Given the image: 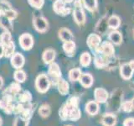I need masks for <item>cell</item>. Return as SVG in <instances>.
<instances>
[{"label":"cell","mask_w":134,"mask_h":126,"mask_svg":"<svg viewBox=\"0 0 134 126\" xmlns=\"http://www.w3.org/2000/svg\"><path fill=\"white\" fill-rule=\"evenodd\" d=\"M80 99L77 97H71L63 104L59 110V116L62 120L77 121L81 119V112L79 108Z\"/></svg>","instance_id":"cell-1"},{"label":"cell","mask_w":134,"mask_h":126,"mask_svg":"<svg viewBox=\"0 0 134 126\" xmlns=\"http://www.w3.org/2000/svg\"><path fill=\"white\" fill-rule=\"evenodd\" d=\"M34 111H35V108H34L33 104L31 103H18L15 105L14 113L19 114L20 117H22L27 120H29L31 119Z\"/></svg>","instance_id":"cell-2"},{"label":"cell","mask_w":134,"mask_h":126,"mask_svg":"<svg viewBox=\"0 0 134 126\" xmlns=\"http://www.w3.org/2000/svg\"><path fill=\"white\" fill-rule=\"evenodd\" d=\"M16 98L8 94H3L2 98H0V109L7 113V114H12L14 113L15 103L14 100Z\"/></svg>","instance_id":"cell-3"},{"label":"cell","mask_w":134,"mask_h":126,"mask_svg":"<svg viewBox=\"0 0 134 126\" xmlns=\"http://www.w3.org/2000/svg\"><path fill=\"white\" fill-rule=\"evenodd\" d=\"M50 80L45 74H40L35 79V87L40 93H45L49 89Z\"/></svg>","instance_id":"cell-4"},{"label":"cell","mask_w":134,"mask_h":126,"mask_svg":"<svg viewBox=\"0 0 134 126\" xmlns=\"http://www.w3.org/2000/svg\"><path fill=\"white\" fill-rule=\"evenodd\" d=\"M48 77L50 82L52 81L53 84L56 85L59 80L61 77V71L57 63L52 62L51 64H49V67L48 70Z\"/></svg>","instance_id":"cell-5"},{"label":"cell","mask_w":134,"mask_h":126,"mask_svg":"<svg viewBox=\"0 0 134 126\" xmlns=\"http://www.w3.org/2000/svg\"><path fill=\"white\" fill-rule=\"evenodd\" d=\"M33 24L34 27L38 32L40 33H44L49 28V24L48 21L42 16H37L35 17L33 19Z\"/></svg>","instance_id":"cell-6"},{"label":"cell","mask_w":134,"mask_h":126,"mask_svg":"<svg viewBox=\"0 0 134 126\" xmlns=\"http://www.w3.org/2000/svg\"><path fill=\"white\" fill-rule=\"evenodd\" d=\"M19 45L24 50H31L34 45V39L30 34L25 33L19 37Z\"/></svg>","instance_id":"cell-7"},{"label":"cell","mask_w":134,"mask_h":126,"mask_svg":"<svg viewBox=\"0 0 134 126\" xmlns=\"http://www.w3.org/2000/svg\"><path fill=\"white\" fill-rule=\"evenodd\" d=\"M100 37L96 35V34H91V35L88 36L86 43L88 46L90 47L91 50H97L100 47Z\"/></svg>","instance_id":"cell-8"},{"label":"cell","mask_w":134,"mask_h":126,"mask_svg":"<svg viewBox=\"0 0 134 126\" xmlns=\"http://www.w3.org/2000/svg\"><path fill=\"white\" fill-rule=\"evenodd\" d=\"M53 9L56 14L61 15L68 14L70 11V8H67L65 7V3L64 0H56L53 5Z\"/></svg>","instance_id":"cell-9"},{"label":"cell","mask_w":134,"mask_h":126,"mask_svg":"<svg viewBox=\"0 0 134 126\" xmlns=\"http://www.w3.org/2000/svg\"><path fill=\"white\" fill-rule=\"evenodd\" d=\"M97 50L99 52L102 53V55H104L105 56H107V58L111 57L115 52L113 45L110 43V42H107V41L103 42L102 45H100V47H99V49Z\"/></svg>","instance_id":"cell-10"},{"label":"cell","mask_w":134,"mask_h":126,"mask_svg":"<svg viewBox=\"0 0 134 126\" xmlns=\"http://www.w3.org/2000/svg\"><path fill=\"white\" fill-rule=\"evenodd\" d=\"M95 101L98 103H105L108 99V92L106 89L102 87L96 88L94 92Z\"/></svg>","instance_id":"cell-11"},{"label":"cell","mask_w":134,"mask_h":126,"mask_svg":"<svg viewBox=\"0 0 134 126\" xmlns=\"http://www.w3.org/2000/svg\"><path fill=\"white\" fill-rule=\"evenodd\" d=\"M24 57L22 54L20 53H15L11 56V65L15 69H21L24 65Z\"/></svg>","instance_id":"cell-12"},{"label":"cell","mask_w":134,"mask_h":126,"mask_svg":"<svg viewBox=\"0 0 134 126\" xmlns=\"http://www.w3.org/2000/svg\"><path fill=\"white\" fill-rule=\"evenodd\" d=\"M73 16L75 23L78 24H83L86 22V15L85 13L82 10L81 6H75V10L73 12Z\"/></svg>","instance_id":"cell-13"},{"label":"cell","mask_w":134,"mask_h":126,"mask_svg":"<svg viewBox=\"0 0 134 126\" xmlns=\"http://www.w3.org/2000/svg\"><path fill=\"white\" fill-rule=\"evenodd\" d=\"M20 92H21V87L19 85V83L16 82L11 83L9 87L4 91L3 94H8V95H11L13 97H14V98H16Z\"/></svg>","instance_id":"cell-14"},{"label":"cell","mask_w":134,"mask_h":126,"mask_svg":"<svg viewBox=\"0 0 134 126\" xmlns=\"http://www.w3.org/2000/svg\"><path fill=\"white\" fill-rule=\"evenodd\" d=\"M133 70L132 69V67L130 66L129 63H126V64L121 65V68H120V73L121 77L125 80H129L132 77L133 74Z\"/></svg>","instance_id":"cell-15"},{"label":"cell","mask_w":134,"mask_h":126,"mask_svg":"<svg viewBox=\"0 0 134 126\" xmlns=\"http://www.w3.org/2000/svg\"><path fill=\"white\" fill-rule=\"evenodd\" d=\"M102 123L104 126H115L116 123V115L111 113H107L103 115Z\"/></svg>","instance_id":"cell-16"},{"label":"cell","mask_w":134,"mask_h":126,"mask_svg":"<svg viewBox=\"0 0 134 126\" xmlns=\"http://www.w3.org/2000/svg\"><path fill=\"white\" fill-rule=\"evenodd\" d=\"M18 103H29L32 102L33 97L31 92L29 91H24L21 92L16 97Z\"/></svg>","instance_id":"cell-17"},{"label":"cell","mask_w":134,"mask_h":126,"mask_svg":"<svg viewBox=\"0 0 134 126\" xmlns=\"http://www.w3.org/2000/svg\"><path fill=\"white\" fill-rule=\"evenodd\" d=\"M55 51L52 49H48L44 51L42 59L45 64H51L55 59Z\"/></svg>","instance_id":"cell-18"},{"label":"cell","mask_w":134,"mask_h":126,"mask_svg":"<svg viewBox=\"0 0 134 126\" xmlns=\"http://www.w3.org/2000/svg\"><path fill=\"white\" fill-rule=\"evenodd\" d=\"M79 81L84 87L88 88L91 87L92 86V84H93V77L90 73H84L81 75Z\"/></svg>","instance_id":"cell-19"},{"label":"cell","mask_w":134,"mask_h":126,"mask_svg":"<svg viewBox=\"0 0 134 126\" xmlns=\"http://www.w3.org/2000/svg\"><path fill=\"white\" fill-rule=\"evenodd\" d=\"M57 86V89L59 91V92L63 95H67L69 93V83L67 82L65 79H60L59 80V82H57L56 84Z\"/></svg>","instance_id":"cell-20"},{"label":"cell","mask_w":134,"mask_h":126,"mask_svg":"<svg viewBox=\"0 0 134 126\" xmlns=\"http://www.w3.org/2000/svg\"><path fill=\"white\" fill-rule=\"evenodd\" d=\"M86 111L90 115H96L99 111L98 103L96 101H91V102L87 103L86 105Z\"/></svg>","instance_id":"cell-21"},{"label":"cell","mask_w":134,"mask_h":126,"mask_svg":"<svg viewBox=\"0 0 134 126\" xmlns=\"http://www.w3.org/2000/svg\"><path fill=\"white\" fill-rule=\"evenodd\" d=\"M59 37H60V39L64 42L73 40L72 33L70 32L69 29H66V28H62L59 30Z\"/></svg>","instance_id":"cell-22"},{"label":"cell","mask_w":134,"mask_h":126,"mask_svg":"<svg viewBox=\"0 0 134 126\" xmlns=\"http://www.w3.org/2000/svg\"><path fill=\"white\" fill-rule=\"evenodd\" d=\"M63 50H64V51L65 52L66 55L71 56L75 50V43L73 40L64 42V44H63Z\"/></svg>","instance_id":"cell-23"},{"label":"cell","mask_w":134,"mask_h":126,"mask_svg":"<svg viewBox=\"0 0 134 126\" xmlns=\"http://www.w3.org/2000/svg\"><path fill=\"white\" fill-rule=\"evenodd\" d=\"M38 113H39L40 117L45 119V118H48L50 115V113H51V108H50L49 104L44 103L40 105V107L39 108V110H38Z\"/></svg>","instance_id":"cell-24"},{"label":"cell","mask_w":134,"mask_h":126,"mask_svg":"<svg viewBox=\"0 0 134 126\" xmlns=\"http://www.w3.org/2000/svg\"><path fill=\"white\" fill-rule=\"evenodd\" d=\"M99 53L100 54V56H96L95 65L96 66V67H98V68H104V67L107 65V59L108 58L107 56H105L104 55H102L100 52H99Z\"/></svg>","instance_id":"cell-25"},{"label":"cell","mask_w":134,"mask_h":126,"mask_svg":"<svg viewBox=\"0 0 134 126\" xmlns=\"http://www.w3.org/2000/svg\"><path fill=\"white\" fill-rule=\"evenodd\" d=\"M14 50H15L14 43L13 41H11L10 43L3 45V56L7 58L11 57L14 54Z\"/></svg>","instance_id":"cell-26"},{"label":"cell","mask_w":134,"mask_h":126,"mask_svg":"<svg viewBox=\"0 0 134 126\" xmlns=\"http://www.w3.org/2000/svg\"><path fill=\"white\" fill-rule=\"evenodd\" d=\"M107 24H108V27L111 28V29H117L121 24V20L120 18L118 16L116 15H112L111 16L110 18L108 19L107 21Z\"/></svg>","instance_id":"cell-27"},{"label":"cell","mask_w":134,"mask_h":126,"mask_svg":"<svg viewBox=\"0 0 134 126\" xmlns=\"http://www.w3.org/2000/svg\"><path fill=\"white\" fill-rule=\"evenodd\" d=\"M14 80L19 83H23L26 81L27 79V75L25 73V71H24L21 69H17V71H15V72L14 74Z\"/></svg>","instance_id":"cell-28"},{"label":"cell","mask_w":134,"mask_h":126,"mask_svg":"<svg viewBox=\"0 0 134 126\" xmlns=\"http://www.w3.org/2000/svg\"><path fill=\"white\" fill-rule=\"evenodd\" d=\"M109 40H110L113 44L115 45H120L122 41V36L121 33L118 31H112L109 35Z\"/></svg>","instance_id":"cell-29"},{"label":"cell","mask_w":134,"mask_h":126,"mask_svg":"<svg viewBox=\"0 0 134 126\" xmlns=\"http://www.w3.org/2000/svg\"><path fill=\"white\" fill-rule=\"evenodd\" d=\"M82 75L81 70L80 68H74L69 71V79L71 82H75L81 78Z\"/></svg>","instance_id":"cell-30"},{"label":"cell","mask_w":134,"mask_h":126,"mask_svg":"<svg viewBox=\"0 0 134 126\" xmlns=\"http://www.w3.org/2000/svg\"><path fill=\"white\" fill-rule=\"evenodd\" d=\"M91 56L88 52H84L80 58V63L84 67H86L91 64Z\"/></svg>","instance_id":"cell-31"},{"label":"cell","mask_w":134,"mask_h":126,"mask_svg":"<svg viewBox=\"0 0 134 126\" xmlns=\"http://www.w3.org/2000/svg\"><path fill=\"white\" fill-rule=\"evenodd\" d=\"M0 24H1L2 26L8 32H11L13 30L12 24H11V20L7 19L3 14L0 17Z\"/></svg>","instance_id":"cell-32"},{"label":"cell","mask_w":134,"mask_h":126,"mask_svg":"<svg viewBox=\"0 0 134 126\" xmlns=\"http://www.w3.org/2000/svg\"><path fill=\"white\" fill-rule=\"evenodd\" d=\"M83 3L85 7L89 11H95L97 7V1L96 0H83Z\"/></svg>","instance_id":"cell-33"},{"label":"cell","mask_w":134,"mask_h":126,"mask_svg":"<svg viewBox=\"0 0 134 126\" xmlns=\"http://www.w3.org/2000/svg\"><path fill=\"white\" fill-rule=\"evenodd\" d=\"M11 40V34L10 32L6 31L3 33L1 35H0V43L3 45H5L8 43H10Z\"/></svg>","instance_id":"cell-34"},{"label":"cell","mask_w":134,"mask_h":126,"mask_svg":"<svg viewBox=\"0 0 134 126\" xmlns=\"http://www.w3.org/2000/svg\"><path fill=\"white\" fill-rule=\"evenodd\" d=\"M29 124V120L24 119L22 117H17L13 123V126H28Z\"/></svg>","instance_id":"cell-35"},{"label":"cell","mask_w":134,"mask_h":126,"mask_svg":"<svg viewBox=\"0 0 134 126\" xmlns=\"http://www.w3.org/2000/svg\"><path fill=\"white\" fill-rule=\"evenodd\" d=\"M121 109L126 112V113H130L132 111L133 109V106H132V101H127V102H125L122 104L121 105Z\"/></svg>","instance_id":"cell-36"},{"label":"cell","mask_w":134,"mask_h":126,"mask_svg":"<svg viewBox=\"0 0 134 126\" xmlns=\"http://www.w3.org/2000/svg\"><path fill=\"white\" fill-rule=\"evenodd\" d=\"M28 2L35 8H41L44 5V0H28Z\"/></svg>","instance_id":"cell-37"},{"label":"cell","mask_w":134,"mask_h":126,"mask_svg":"<svg viewBox=\"0 0 134 126\" xmlns=\"http://www.w3.org/2000/svg\"><path fill=\"white\" fill-rule=\"evenodd\" d=\"M3 15L9 20H13L17 17V12L13 10V9H8V10H6L5 12H4Z\"/></svg>","instance_id":"cell-38"},{"label":"cell","mask_w":134,"mask_h":126,"mask_svg":"<svg viewBox=\"0 0 134 126\" xmlns=\"http://www.w3.org/2000/svg\"><path fill=\"white\" fill-rule=\"evenodd\" d=\"M123 126H134V118H127L123 122Z\"/></svg>","instance_id":"cell-39"},{"label":"cell","mask_w":134,"mask_h":126,"mask_svg":"<svg viewBox=\"0 0 134 126\" xmlns=\"http://www.w3.org/2000/svg\"><path fill=\"white\" fill-rule=\"evenodd\" d=\"M3 56V45L0 43V58Z\"/></svg>","instance_id":"cell-40"},{"label":"cell","mask_w":134,"mask_h":126,"mask_svg":"<svg viewBox=\"0 0 134 126\" xmlns=\"http://www.w3.org/2000/svg\"><path fill=\"white\" fill-rule=\"evenodd\" d=\"M129 65H130V66L132 67V70H133V71H134V60L130 61V62H129Z\"/></svg>","instance_id":"cell-41"},{"label":"cell","mask_w":134,"mask_h":126,"mask_svg":"<svg viewBox=\"0 0 134 126\" xmlns=\"http://www.w3.org/2000/svg\"><path fill=\"white\" fill-rule=\"evenodd\" d=\"M3 86V79L2 77H0V88H2Z\"/></svg>","instance_id":"cell-42"},{"label":"cell","mask_w":134,"mask_h":126,"mask_svg":"<svg viewBox=\"0 0 134 126\" xmlns=\"http://www.w3.org/2000/svg\"><path fill=\"white\" fill-rule=\"evenodd\" d=\"M64 1L65 3H72L74 0H64Z\"/></svg>","instance_id":"cell-43"},{"label":"cell","mask_w":134,"mask_h":126,"mask_svg":"<svg viewBox=\"0 0 134 126\" xmlns=\"http://www.w3.org/2000/svg\"><path fill=\"white\" fill-rule=\"evenodd\" d=\"M2 124H3V120H2L1 116H0V126H2Z\"/></svg>","instance_id":"cell-44"},{"label":"cell","mask_w":134,"mask_h":126,"mask_svg":"<svg viewBox=\"0 0 134 126\" xmlns=\"http://www.w3.org/2000/svg\"><path fill=\"white\" fill-rule=\"evenodd\" d=\"M132 106H133V108H134V98H133V100L132 101Z\"/></svg>","instance_id":"cell-45"},{"label":"cell","mask_w":134,"mask_h":126,"mask_svg":"<svg viewBox=\"0 0 134 126\" xmlns=\"http://www.w3.org/2000/svg\"><path fill=\"white\" fill-rule=\"evenodd\" d=\"M3 15V14H2V11L1 10H0V17H1Z\"/></svg>","instance_id":"cell-46"},{"label":"cell","mask_w":134,"mask_h":126,"mask_svg":"<svg viewBox=\"0 0 134 126\" xmlns=\"http://www.w3.org/2000/svg\"><path fill=\"white\" fill-rule=\"evenodd\" d=\"M66 126H71V125H66Z\"/></svg>","instance_id":"cell-47"}]
</instances>
